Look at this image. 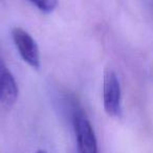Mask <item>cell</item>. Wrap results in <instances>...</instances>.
Segmentation results:
<instances>
[{"label": "cell", "instance_id": "7a4b0ae2", "mask_svg": "<svg viewBox=\"0 0 153 153\" xmlns=\"http://www.w3.org/2000/svg\"><path fill=\"white\" fill-rule=\"evenodd\" d=\"M103 105L106 113L117 117L122 110V90L117 76L113 70L104 72L103 78Z\"/></svg>", "mask_w": 153, "mask_h": 153}, {"label": "cell", "instance_id": "3957f363", "mask_svg": "<svg viewBox=\"0 0 153 153\" xmlns=\"http://www.w3.org/2000/svg\"><path fill=\"white\" fill-rule=\"evenodd\" d=\"M12 37L23 61L30 67L38 69L40 67V53L35 39L26 30L18 26L12 30Z\"/></svg>", "mask_w": 153, "mask_h": 153}, {"label": "cell", "instance_id": "8992f818", "mask_svg": "<svg viewBox=\"0 0 153 153\" xmlns=\"http://www.w3.org/2000/svg\"><path fill=\"white\" fill-rule=\"evenodd\" d=\"M36 153H47L46 151H44V150H39V151H37Z\"/></svg>", "mask_w": 153, "mask_h": 153}, {"label": "cell", "instance_id": "5b68a950", "mask_svg": "<svg viewBox=\"0 0 153 153\" xmlns=\"http://www.w3.org/2000/svg\"><path fill=\"white\" fill-rule=\"evenodd\" d=\"M30 2L43 13H51L57 7L58 0H30Z\"/></svg>", "mask_w": 153, "mask_h": 153}, {"label": "cell", "instance_id": "277c9868", "mask_svg": "<svg viewBox=\"0 0 153 153\" xmlns=\"http://www.w3.org/2000/svg\"><path fill=\"white\" fill-rule=\"evenodd\" d=\"M18 92L15 78L0 57V103L7 107L14 105L18 98Z\"/></svg>", "mask_w": 153, "mask_h": 153}, {"label": "cell", "instance_id": "6da1fadb", "mask_svg": "<svg viewBox=\"0 0 153 153\" xmlns=\"http://www.w3.org/2000/svg\"><path fill=\"white\" fill-rule=\"evenodd\" d=\"M72 125L79 153H98V142L89 120L82 110H74Z\"/></svg>", "mask_w": 153, "mask_h": 153}]
</instances>
